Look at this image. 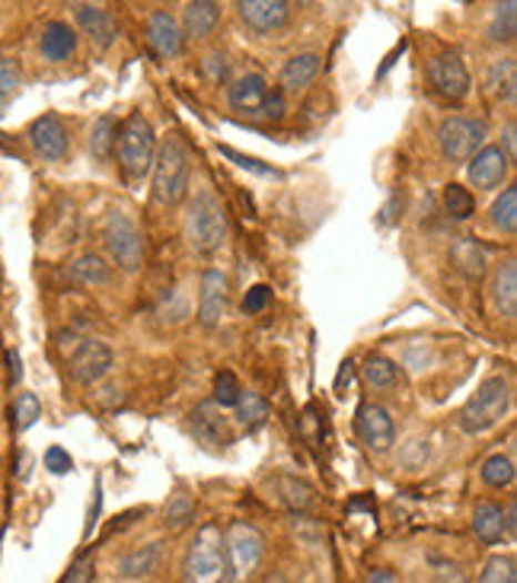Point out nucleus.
<instances>
[{"mask_svg": "<svg viewBox=\"0 0 517 583\" xmlns=\"http://www.w3.org/2000/svg\"><path fill=\"white\" fill-rule=\"evenodd\" d=\"M258 115H262V119H268V122H278V119L285 115V93H282V90H272Z\"/></svg>", "mask_w": 517, "mask_h": 583, "instance_id": "nucleus-43", "label": "nucleus"}, {"mask_svg": "<svg viewBox=\"0 0 517 583\" xmlns=\"http://www.w3.org/2000/svg\"><path fill=\"white\" fill-rule=\"evenodd\" d=\"M78 23L90 35V42L100 45V49H109L115 42V35H119V25L112 20V13L103 10V7H93V3H80Z\"/></svg>", "mask_w": 517, "mask_h": 583, "instance_id": "nucleus-18", "label": "nucleus"}, {"mask_svg": "<svg viewBox=\"0 0 517 583\" xmlns=\"http://www.w3.org/2000/svg\"><path fill=\"white\" fill-rule=\"evenodd\" d=\"M320 74V54L316 51H304V54H294L282 71V86L287 93H297L304 86H311L313 80Z\"/></svg>", "mask_w": 517, "mask_h": 583, "instance_id": "nucleus-23", "label": "nucleus"}, {"mask_svg": "<svg viewBox=\"0 0 517 583\" xmlns=\"http://www.w3.org/2000/svg\"><path fill=\"white\" fill-rule=\"evenodd\" d=\"M115 137H119L115 119H112V115H103V119L93 125V131H90V153H93L100 163H105V160L112 156V151H115Z\"/></svg>", "mask_w": 517, "mask_h": 583, "instance_id": "nucleus-27", "label": "nucleus"}, {"mask_svg": "<svg viewBox=\"0 0 517 583\" xmlns=\"http://www.w3.org/2000/svg\"><path fill=\"white\" fill-rule=\"evenodd\" d=\"M10 377H13V382L23 377V370H20V357L13 355V351H10Z\"/></svg>", "mask_w": 517, "mask_h": 583, "instance_id": "nucleus-50", "label": "nucleus"}, {"mask_svg": "<svg viewBox=\"0 0 517 583\" xmlns=\"http://www.w3.org/2000/svg\"><path fill=\"white\" fill-rule=\"evenodd\" d=\"M156 559H160V545L151 542V545H144V549L129 552L125 559H119L115 571H119V577H129V581H134V577H148L156 567Z\"/></svg>", "mask_w": 517, "mask_h": 583, "instance_id": "nucleus-25", "label": "nucleus"}, {"mask_svg": "<svg viewBox=\"0 0 517 583\" xmlns=\"http://www.w3.org/2000/svg\"><path fill=\"white\" fill-rule=\"evenodd\" d=\"M489 83H491V90H495V93H501L505 100H515V83H517L515 61H511V58L498 61V64L491 68Z\"/></svg>", "mask_w": 517, "mask_h": 583, "instance_id": "nucleus-35", "label": "nucleus"}, {"mask_svg": "<svg viewBox=\"0 0 517 583\" xmlns=\"http://www.w3.org/2000/svg\"><path fill=\"white\" fill-rule=\"evenodd\" d=\"M450 262H454V268L469 280L486 278V272H489V255H486L483 246H476L473 239H457V243L450 246Z\"/></svg>", "mask_w": 517, "mask_h": 583, "instance_id": "nucleus-20", "label": "nucleus"}, {"mask_svg": "<svg viewBox=\"0 0 517 583\" xmlns=\"http://www.w3.org/2000/svg\"><path fill=\"white\" fill-rule=\"evenodd\" d=\"M90 581H93V559H83L68 571V577L61 583H90Z\"/></svg>", "mask_w": 517, "mask_h": 583, "instance_id": "nucleus-45", "label": "nucleus"}, {"mask_svg": "<svg viewBox=\"0 0 517 583\" xmlns=\"http://www.w3.org/2000/svg\"><path fill=\"white\" fill-rule=\"evenodd\" d=\"M221 153H224V156H231L240 170H250V173H258V176H278V170H272V166H262V163H258V160H253V156H243V153L231 151V147H224Z\"/></svg>", "mask_w": 517, "mask_h": 583, "instance_id": "nucleus-42", "label": "nucleus"}, {"mask_svg": "<svg viewBox=\"0 0 517 583\" xmlns=\"http://www.w3.org/2000/svg\"><path fill=\"white\" fill-rule=\"evenodd\" d=\"M473 533H476V539L483 545L501 542L508 535V530H505V510L498 508V504H491V501L476 504V510H473Z\"/></svg>", "mask_w": 517, "mask_h": 583, "instance_id": "nucleus-22", "label": "nucleus"}, {"mask_svg": "<svg viewBox=\"0 0 517 583\" xmlns=\"http://www.w3.org/2000/svg\"><path fill=\"white\" fill-rule=\"evenodd\" d=\"M236 10H240V20L258 35H268V32L282 29L291 17L287 0H240Z\"/></svg>", "mask_w": 517, "mask_h": 583, "instance_id": "nucleus-12", "label": "nucleus"}, {"mask_svg": "<svg viewBox=\"0 0 517 583\" xmlns=\"http://www.w3.org/2000/svg\"><path fill=\"white\" fill-rule=\"evenodd\" d=\"M236 418H240V425L246 431H256V428L265 425V418H268V402L258 392H243L240 402H236Z\"/></svg>", "mask_w": 517, "mask_h": 583, "instance_id": "nucleus-28", "label": "nucleus"}, {"mask_svg": "<svg viewBox=\"0 0 517 583\" xmlns=\"http://www.w3.org/2000/svg\"><path fill=\"white\" fill-rule=\"evenodd\" d=\"M115 147H119V163L125 170V176L141 178L151 166H154V153H156V137L151 122L134 112L129 115V122L122 125L119 137H115Z\"/></svg>", "mask_w": 517, "mask_h": 583, "instance_id": "nucleus-4", "label": "nucleus"}, {"mask_svg": "<svg viewBox=\"0 0 517 583\" xmlns=\"http://www.w3.org/2000/svg\"><path fill=\"white\" fill-rule=\"evenodd\" d=\"M103 243L109 258L122 268V272H138L144 262V239L138 227L131 224L125 214H109L103 224Z\"/></svg>", "mask_w": 517, "mask_h": 583, "instance_id": "nucleus-8", "label": "nucleus"}, {"mask_svg": "<svg viewBox=\"0 0 517 583\" xmlns=\"http://www.w3.org/2000/svg\"><path fill=\"white\" fill-rule=\"evenodd\" d=\"M205 71L211 80H224V76H227V61L214 54V58H207L205 61Z\"/></svg>", "mask_w": 517, "mask_h": 583, "instance_id": "nucleus-46", "label": "nucleus"}, {"mask_svg": "<svg viewBox=\"0 0 517 583\" xmlns=\"http://www.w3.org/2000/svg\"><path fill=\"white\" fill-rule=\"evenodd\" d=\"M479 583H517L515 559H508V555H495V559L486 561L483 574H479Z\"/></svg>", "mask_w": 517, "mask_h": 583, "instance_id": "nucleus-34", "label": "nucleus"}, {"mask_svg": "<svg viewBox=\"0 0 517 583\" xmlns=\"http://www.w3.org/2000/svg\"><path fill=\"white\" fill-rule=\"evenodd\" d=\"M240 396H243V389H240V380L233 377L231 370H221V374L214 377V402H217V406L236 408Z\"/></svg>", "mask_w": 517, "mask_h": 583, "instance_id": "nucleus-37", "label": "nucleus"}, {"mask_svg": "<svg viewBox=\"0 0 517 583\" xmlns=\"http://www.w3.org/2000/svg\"><path fill=\"white\" fill-rule=\"evenodd\" d=\"M268 304H272V290H268L265 284H256V287H250L246 297H243V313L256 316V313H262Z\"/></svg>", "mask_w": 517, "mask_h": 583, "instance_id": "nucleus-41", "label": "nucleus"}, {"mask_svg": "<svg viewBox=\"0 0 517 583\" xmlns=\"http://www.w3.org/2000/svg\"><path fill=\"white\" fill-rule=\"evenodd\" d=\"M185 236H189L195 253H211V249H217L224 243L227 221H224L221 202L211 192L195 195V202H192L189 214H185Z\"/></svg>", "mask_w": 517, "mask_h": 583, "instance_id": "nucleus-5", "label": "nucleus"}, {"mask_svg": "<svg viewBox=\"0 0 517 583\" xmlns=\"http://www.w3.org/2000/svg\"><path fill=\"white\" fill-rule=\"evenodd\" d=\"M491 224L501 229V233H515L517 229V188H505L495 204H491Z\"/></svg>", "mask_w": 517, "mask_h": 583, "instance_id": "nucleus-29", "label": "nucleus"}, {"mask_svg": "<svg viewBox=\"0 0 517 583\" xmlns=\"http://www.w3.org/2000/svg\"><path fill=\"white\" fill-rule=\"evenodd\" d=\"M227 549L221 526L207 523L192 539L182 559V581L185 583H227Z\"/></svg>", "mask_w": 517, "mask_h": 583, "instance_id": "nucleus-1", "label": "nucleus"}, {"mask_svg": "<svg viewBox=\"0 0 517 583\" xmlns=\"http://www.w3.org/2000/svg\"><path fill=\"white\" fill-rule=\"evenodd\" d=\"M508 406H511V386H508L505 377H491V380H486L476 389V396L464 406V411H460V428L466 433L489 431V428H495L505 418Z\"/></svg>", "mask_w": 517, "mask_h": 583, "instance_id": "nucleus-3", "label": "nucleus"}, {"mask_svg": "<svg viewBox=\"0 0 517 583\" xmlns=\"http://www.w3.org/2000/svg\"><path fill=\"white\" fill-rule=\"evenodd\" d=\"M515 32H517V3L508 0V3H501V7H495L489 35L495 42H515Z\"/></svg>", "mask_w": 517, "mask_h": 583, "instance_id": "nucleus-31", "label": "nucleus"}, {"mask_svg": "<svg viewBox=\"0 0 517 583\" xmlns=\"http://www.w3.org/2000/svg\"><path fill=\"white\" fill-rule=\"evenodd\" d=\"M148 42H151L156 58H176L182 51L180 23L166 10H154L148 20Z\"/></svg>", "mask_w": 517, "mask_h": 583, "instance_id": "nucleus-16", "label": "nucleus"}, {"mask_svg": "<svg viewBox=\"0 0 517 583\" xmlns=\"http://www.w3.org/2000/svg\"><path fill=\"white\" fill-rule=\"evenodd\" d=\"M217 23H221V3L214 0H195V3H185L182 10V35L189 39H205Z\"/></svg>", "mask_w": 517, "mask_h": 583, "instance_id": "nucleus-19", "label": "nucleus"}, {"mask_svg": "<svg viewBox=\"0 0 517 583\" xmlns=\"http://www.w3.org/2000/svg\"><path fill=\"white\" fill-rule=\"evenodd\" d=\"M224 549H227V571H231L227 581L240 583L256 574L262 555H265V539L253 523L236 520L224 533Z\"/></svg>", "mask_w": 517, "mask_h": 583, "instance_id": "nucleus-6", "label": "nucleus"}, {"mask_svg": "<svg viewBox=\"0 0 517 583\" xmlns=\"http://www.w3.org/2000/svg\"><path fill=\"white\" fill-rule=\"evenodd\" d=\"M486 134H489V127H486L483 119H469V115L444 119L438 127L440 153H444L450 163H469L476 153L483 151Z\"/></svg>", "mask_w": 517, "mask_h": 583, "instance_id": "nucleus-7", "label": "nucleus"}, {"mask_svg": "<svg viewBox=\"0 0 517 583\" xmlns=\"http://www.w3.org/2000/svg\"><path fill=\"white\" fill-rule=\"evenodd\" d=\"M364 583H396V577H393V571H387V567H374V571L364 577Z\"/></svg>", "mask_w": 517, "mask_h": 583, "instance_id": "nucleus-48", "label": "nucleus"}, {"mask_svg": "<svg viewBox=\"0 0 517 583\" xmlns=\"http://www.w3.org/2000/svg\"><path fill=\"white\" fill-rule=\"evenodd\" d=\"M352 374H355V364H352V360H348V364H342V374H338V382H336L338 396H342L345 382H352Z\"/></svg>", "mask_w": 517, "mask_h": 583, "instance_id": "nucleus-49", "label": "nucleus"}, {"mask_svg": "<svg viewBox=\"0 0 517 583\" xmlns=\"http://www.w3.org/2000/svg\"><path fill=\"white\" fill-rule=\"evenodd\" d=\"M362 377L374 389H389V386L399 382V367L384 355H367L362 364Z\"/></svg>", "mask_w": 517, "mask_h": 583, "instance_id": "nucleus-26", "label": "nucleus"}, {"mask_svg": "<svg viewBox=\"0 0 517 583\" xmlns=\"http://www.w3.org/2000/svg\"><path fill=\"white\" fill-rule=\"evenodd\" d=\"M483 482L489 484V488H508V484L515 482V462L511 457H501V453H495L483 462Z\"/></svg>", "mask_w": 517, "mask_h": 583, "instance_id": "nucleus-32", "label": "nucleus"}, {"mask_svg": "<svg viewBox=\"0 0 517 583\" xmlns=\"http://www.w3.org/2000/svg\"><path fill=\"white\" fill-rule=\"evenodd\" d=\"M508 170H511V160L505 156L501 147H483V151L469 160L466 176H469V182H473L476 188L491 192V188H498V185L508 178Z\"/></svg>", "mask_w": 517, "mask_h": 583, "instance_id": "nucleus-13", "label": "nucleus"}, {"mask_svg": "<svg viewBox=\"0 0 517 583\" xmlns=\"http://www.w3.org/2000/svg\"><path fill=\"white\" fill-rule=\"evenodd\" d=\"M444 211L450 217H457V221H466L476 211V202H473L469 188H464V185H447L444 188Z\"/></svg>", "mask_w": 517, "mask_h": 583, "instance_id": "nucleus-33", "label": "nucleus"}, {"mask_svg": "<svg viewBox=\"0 0 517 583\" xmlns=\"http://www.w3.org/2000/svg\"><path fill=\"white\" fill-rule=\"evenodd\" d=\"M78 51V35L68 23H49L42 32V54L49 61H68Z\"/></svg>", "mask_w": 517, "mask_h": 583, "instance_id": "nucleus-24", "label": "nucleus"}, {"mask_svg": "<svg viewBox=\"0 0 517 583\" xmlns=\"http://www.w3.org/2000/svg\"><path fill=\"white\" fill-rule=\"evenodd\" d=\"M71 278L80 280V284H105L109 280V265H105L103 255H80L78 262L71 265Z\"/></svg>", "mask_w": 517, "mask_h": 583, "instance_id": "nucleus-30", "label": "nucleus"}, {"mask_svg": "<svg viewBox=\"0 0 517 583\" xmlns=\"http://www.w3.org/2000/svg\"><path fill=\"white\" fill-rule=\"evenodd\" d=\"M282 488H285V501L291 508L307 510L313 504V491L304 482H294V479H282Z\"/></svg>", "mask_w": 517, "mask_h": 583, "instance_id": "nucleus-40", "label": "nucleus"}, {"mask_svg": "<svg viewBox=\"0 0 517 583\" xmlns=\"http://www.w3.org/2000/svg\"><path fill=\"white\" fill-rule=\"evenodd\" d=\"M20 90V68L10 58H0V102H7Z\"/></svg>", "mask_w": 517, "mask_h": 583, "instance_id": "nucleus-39", "label": "nucleus"}, {"mask_svg": "<svg viewBox=\"0 0 517 583\" xmlns=\"http://www.w3.org/2000/svg\"><path fill=\"white\" fill-rule=\"evenodd\" d=\"M268 93H272V86L265 83V76L246 74L233 83L227 100H231V109H236V112H243V115H258L265 100H268Z\"/></svg>", "mask_w": 517, "mask_h": 583, "instance_id": "nucleus-17", "label": "nucleus"}, {"mask_svg": "<svg viewBox=\"0 0 517 583\" xmlns=\"http://www.w3.org/2000/svg\"><path fill=\"white\" fill-rule=\"evenodd\" d=\"M13 418H17V431H29L39 418H42V402L36 399V392H23L13 406Z\"/></svg>", "mask_w": 517, "mask_h": 583, "instance_id": "nucleus-36", "label": "nucleus"}, {"mask_svg": "<svg viewBox=\"0 0 517 583\" xmlns=\"http://www.w3.org/2000/svg\"><path fill=\"white\" fill-rule=\"evenodd\" d=\"M355 431L362 437V443L374 453H387L396 440V425L389 418V411L384 406H362L358 418H355Z\"/></svg>", "mask_w": 517, "mask_h": 583, "instance_id": "nucleus-11", "label": "nucleus"}, {"mask_svg": "<svg viewBox=\"0 0 517 583\" xmlns=\"http://www.w3.org/2000/svg\"><path fill=\"white\" fill-rule=\"evenodd\" d=\"M428 80L447 100H466L469 96V74H466L464 61L454 51H444L438 58H432L428 64Z\"/></svg>", "mask_w": 517, "mask_h": 583, "instance_id": "nucleus-10", "label": "nucleus"}, {"mask_svg": "<svg viewBox=\"0 0 517 583\" xmlns=\"http://www.w3.org/2000/svg\"><path fill=\"white\" fill-rule=\"evenodd\" d=\"M29 141H32L36 153L45 156V160H64V156H68V147H71L68 127L61 125V119H54V115L36 119L32 127H29Z\"/></svg>", "mask_w": 517, "mask_h": 583, "instance_id": "nucleus-14", "label": "nucleus"}, {"mask_svg": "<svg viewBox=\"0 0 517 583\" xmlns=\"http://www.w3.org/2000/svg\"><path fill=\"white\" fill-rule=\"evenodd\" d=\"M189 192V151L180 137H166L154 153L156 202L180 204Z\"/></svg>", "mask_w": 517, "mask_h": 583, "instance_id": "nucleus-2", "label": "nucleus"}, {"mask_svg": "<svg viewBox=\"0 0 517 583\" xmlns=\"http://www.w3.org/2000/svg\"><path fill=\"white\" fill-rule=\"evenodd\" d=\"M224 316H227V278L221 272H205L199 297V323L205 329H214L224 323Z\"/></svg>", "mask_w": 517, "mask_h": 583, "instance_id": "nucleus-15", "label": "nucleus"}, {"mask_svg": "<svg viewBox=\"0 0 517 583\" xmlns=\"http://www.w3.org/2000/svg\"><path fill=\"white\" fill-rule=\"evenodd\" d=\"M71 377L83 386H93V382H100L112 370V351L105 348L103 341H90V338H83L74 345V351H71Z\"/></svg>", "mask_w": 517, "mask_h": 583, "instance_id": "nucleus-9", "label": "nucleus"}, {"mask_svg": "<svg viewBox=\"0 0 517 583\" xmlns=\"http://www.w3.org/2000/svg\"><path fill=\"white\" fill-rule=\"evenodd\" d=\"M192 516H195V508H192V501H189L185 494H176V498L166 504V526H173V530L185 526Z\"/></svg>", "mask_w": 517, "mask_h": 583, "instance_id": "nucleus-38", "label": "nucleus"}, {"mask_svg": "<svg viewBox=\"0 0 517 583\" xmlns=\"http://www.w3.org/2000/svg\"><path fill=\"white\" fill-rule=\"evenodd\" d=\"M45 469H52L54 475H64V472H71V457H68V450H61V447H52V450L45 453Z\"/></svg>", "mask_w": 517, "mask_h": 583, "instance_id": "nucleus-44", "label": "nucleus"}, {"mask_svg": "<svg viewBox=\"0 0 517 583\" xmlns=\"http://www.w3.org/2000/svg\"><path fill=\"white\" fill-rule=\"evenodd\" d=\"M517 127H515V122H508V127H505V156H508V160H515L517 156Z\"/></svg>", "mask_w": 517, "mask_h": 583, "instance_id": "nucleus-47", "label": "nucleus"}, {"mask_svg": "<svg viewBox=\"0 0 517 583\" xmlns=\"http://www.w3.org/2000/svg\"><path fill=\"white\" fill-rule=\"evenodd\" d=\"M491 300L495 309L505 316V319H515L517 313V265L508 258L491 280Z\"/></svg>", "mask_w": 517, "mask_h": 583, "instance_id": "nucleus-21", "label": "nucleus"}]
</instances>
